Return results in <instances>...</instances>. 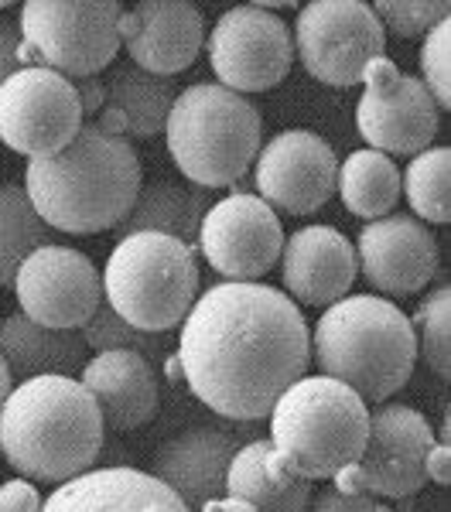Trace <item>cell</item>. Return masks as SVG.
Listing matches in <instances>:
<instances>
[{"mask_svg": "<svg viewBox=\"0 0 451 512\" xmlns=\"http://www.w3.org/2000/svg\"><path fill=\"white\" fill-rule=\"evenodd\" d=\"M311 366L301 308L270 284H212L178 335V369L205 407L226 420L270 417L277 396Z\"/></svg>", "mask_w": 451, "mask_h": 512, "instance_id": "cell-1", "label": "cell"}, {"mask_svg": "<svg viewBox=\"0 0 451 512\" xmlns=\"http://www.w3.org/2000/svg\"><path fill=\"white\" fill-rule=\"evenodd\" d=\"M144 185L141 158L127 137L82 123L65 151L24 171V192L45 226L72 236L117 229Z\"/></svg>", "mask_w": 451, "mask_h": 512, "instance_id": "cell-2", "label": "cell"}, {"mask_svg": "<svg viewBox=\"0 0 451 512\" xmlns=\"http://www.w3.org/2000/svg\"><path fill=\"white\" fill-rule=\"evenodd\" d=\"M103 431L100 410L79 379H21L0 410V454L28 482L62 485L93 472Z\"/></svg>", "mask_w": 451, "mask_h": 512, "instance_id": "cell-3", "label": "cell"}, {"mask_svg": "<svg viewBox=\"0 0 451 512\" xmlns=\"http://www.w3.org/2000/svg\"><path fill=\"white\" fill-rule=\"evenodd\" d=\"M311 362L318 376L346 383L363 403H387L414 376V328L387 297L346 294L318 318Z\"/></svg>", "mask_w": 451, "mask_h": 512, "instance_id": "cell-4", "label": "cell"}, {"mask_svg": "<svg viewBox=\"0 0 451 512\" xmlns=\"http://www.w3.org/2000/svg\"><path fill=\"white\" fill-rule=\"evenodd\" d=\"M164 137L188 185L212 192L236 185L253 168L264 144V120L246 96L219 82H195L178 93Z\"/></svg>", "mask_w": 451, "mask_h": 512, "instance_id": "cell-5", "label": "cell"}, {"mask_svg": "<svg viewBox=\"0 0 451 512\" xmlns=\"http://www.w3.org/2000/svg\"><path fill=\"white\" fill-rule=\"evenodd\" d=\"M369 407L346 383L301 376L270 410V448L294 475L318 482L335 478L359 458Z\"/></svg>", "mask_w": 451, "mask_h": 512, "instance_id": "cell-6", "label": "cell"}, {"mask_svg": "<svg viewBox=\"0 0 451 512\" xmlns=\"http://www.w3.org/2000/svg\"><path fill=\"white\" fill-rule=\"evenodd\" d=\"M103 294L137 332H175L199 297L195 246L161 233L120 236L103 270Z\"/></svg>", "mask_w": 451, "mask_h": 512, "instance_id": "cell-7", "label": "cell"}, {"mask_svg": "<svg viewBox=\"0 0 451 512\" xmlns=\"http://www.w3.org/2000/svg\"><path fill=\"white\" fill-rule=\"evenodd\" d=\"M117 0H28L21 7L24 65L59 72L65 79H89L120 52Z\"/></svg>", "mask_w": 451, "mask_h": 512, "instance_id": "cell-8", "label": "cell"}, {"mask_svg": "<svg viewBox=\"0 0 451 512\" xmlns=\"http://www.w3.org/2000/svg\"><path fill=\"white\" fill-rule=\"evenodd\" d=\"M434 448L428 417L404 403L369 410V427L359 458L335 475V485L373 499H414L428 482L424 461Z\"/></svg>", "mask_w": 451, "mask_h": 512, "instance_id": "cell-9", "label": "cell"}, {"mask_svg": "<svg viewBox=\"0 0 451 512\" xmlns=\"http://www.w3.org/2000/svg\"><path fill=\"white\" fill-rule=\"evenodd\" d=\"M294 52L311 79L332 89L363 82L366 65L387 48V31L363 0H315L298 11Z\"/></svg>", "mask_w": 451, "mask_h": 512, "instance_id": "cell-10", "label": "cell"}, {"mask_svg": "<svg viewBox=\"0 0 451 512\" xmlns=\"http://www.w3.org/2000/svg\"><path fill=\"white\" fill-rule=\"evenodd\" d=\"M205 55L219 86L233 93H267L281 86L294 62L291 28L260 4H240L212 24Z\"/></svg>", "mask_w": 451, "mask_h": 512, "instance_id": "cell-11", "label": "cell"}, {"mask_svg": "<svg viewBox=\"0 0 451 512\" xmlns=\"http://www.w3.org/2000/svg\"><path fill=\"white\" fill-rule=\"evenodd\" d=\"M82 123L76 86L59 72L24 65L0 86V140L14 154L52 158L76 140Z\"/></svg>", "mask_w": 451, "mask_h": 512, "instance_id": "cell-12", "label": "cell"}, {"mask_svg": "<svg viewBox=\"0 0 451 512\" xmlns=\"http://www.w3.org/2000/svg\"><path fill=\"white\" fill-rule=\"evenodd\" d=\"M356 127L369 151H380L387 158H414L434 147L438 106L421 79L400 72L397 62L380 55L363 72Z\"/></svg>", "mask_w": 451, "mask_h": 512, "instance_id": "cell-13", "label": "cell"}, {"mask_svg": "<svg viewBox=\"0 0 451 512\" xmlns=\"http://www.w3.org/2000/svg\"><path fill=\"white\" fill-rule=\"evenodd\" d=\"M195 246L219 277L253 284L267 277V270H274V263L281 260V216L264 198L233 192L209 205Z\"/></svg>", "mask_w": 451, "mask_h": 512, "instance_id": "cell-14", "label": "cell"}, {"mask_svg": "<svg viewBox=\"0 0 451 512\" xmlns=\"http://www.w3.org/2000/svg\"><path fill=\"white\" fill-rule=\"evenodd\" d=\"M11 287L18 294L21 315L62 332H82V325L103 304L100 270L72 246H38L18 267Z\"/></svg>", "mask_w": 451, "mask_h": 512, "instance_id": "cell-15", "label": "cell"}, {"mask_svg": "<svg viewBox=\"0 0 451 512\" xmlns=\"http://www.w3.org/2000/svg\"><path fill=\"white\" fill-rule=\"evenodd\" d=\"M339 158L332 144L315 130H281L260 144L253 161V188L274 212L284 216H311L332 202Z\"/></svg>", "mask_w": 451, "mask_h": 512, "instance_id": "cell-16", "label": "cell"}, {"mask_svg": "<svg viewBox=\"0 0 451 512\" xmlns=\"http://www.w3.org/2000/svg\"><path fill=\"white\" fill-rule=\"evenodd\" d=\"M356 267L369 287L390 297L417 294L438 274V239L414 216H383L356 239Z\"/></svg>", "mask_w": 451, "mask_h": 512, "instance_id": "cell-17", "label": "cell"}, {"mask_svg": "<svg viewBox=\"0 0 451 512\" xmlns=\"http://www.w3.org/2000/svg\"><path fill=\"white\" fill-rule=\"evenodd\" d=\"M120 48L151 76H178L192 69L205 48L202 11L188 0H141L120 18Z\"/></svg>", "mask_w": 451, "mask_h": 512, "instance_id": "cell-18", "label": "cell"}, {"mask_svg": "<svg viewBox=\"0 0 451 512\" xmlns=\"http://www.w3.org/2000/svg\"><path fill=\"white\" fill-rule=\"evenodd\" d=\"M236 451H240V437L229 427L192 424L161 444L151 475L188 509L199 512L205 502L226 495V472Z\"/></svg>", "mask_w": 451, "mask_h": 512, "instance_id": "cell-19", "label": "cell"}, {"mask_svg": "<svg viewBox=\"0 0 451 512\" xmlns=\"http://www.w3.org/2000/svg\"><path fill=\"white\" fill-rule=\"evenodd\" d=\"M356 277V250L335 226H305L284 239L281 280L294 304L328 308L352 291Z\"/></svg>", "mask_w": 451, "mask_h": 512, "instance_id": "cell-20", "label": "cell"}, {"mask_svg": "<svg viewBox=\"0 0 451 512\" xmlns=\"http://www.w3.org/2000/svg\"><path fill=\"white\" fill-rule=\"evenodd\" d=\"M79 383L93 396L103 427L113 434H127L154 420L161 407V386L154 366L141 352L110 349L96 352L82 366Z\"/></svg>", "mask_w": 451, "mask_h": 512, "instance_id": "cell-21", "label": "cell"}, {"mask_svg": "<svg viewBox=\"0 0 451 512\" xmlns=\"http://www.w3.org/2000/svg\"><path fill=\"white\" fill-rule=\"evenodd\" d=\"M41 512H192L151 472L137 468H93L62 482L41 502Z\"/></svg>", "mask_w": 451, "mask_h": 512, "instance_id": "cell-22", "label": "cell"}, {"mask_svg": "<svg viewBox=\"0 0 451 512\" xmlns=\"http://www.w3.org/2000/svg\"><path fill=\"white\" fill-rule=\"evenodd\" d=\"M229 499L250 502L257 512H308L315 489L308 478L294 475L270 448V441L240 444L226 472Z\"/></svg>", "mask_w": 451, "mask_h": 512, "instance_id": "cell-23", "label": "cell"}, {"mask_svg": "<svg viewBox=\"0 0 451 512\" xmlns=\"http://www.w3.org/2000/svg\"><path fill=\"white\" fill-rule=\"evenodd\" d=\"M0 355H4L11 376H72L89 362V345L82 332L45 328L28 315L14 311L0 321Z\"/></svg>", "mask_w": 451, "mask_h": 512, "instance_id": "cell-24", "label": "cell"}, {"mask_svg": "<svg viewBox=\"0 0 451 512\" xmlns=\"http://www.w3.org/2000/svg\"><path fill=\"white\" fill-rule=\"evenodd\" d=\"M178 99V89L171 79L141 72L137 65H123L106 82V103L100 113V127L113 130L120 137L151 140L164 134L168 113Z\"/></svg>", "mask_w": 451, "mask_h": 512, "instance_id": "cell-25", "label": "cell"}, {"mask_svg": "<svg viewBox=\"0 0 451 512\" xmlns=\"http://www.w3.org/2000/svg\"><path fill=\"white\" fill-rule=\"evenodd\" d=\"M212 205V192L188 181H171V178H154L141 185L130 212L117 226L120 236L130 233H161L171 239L195 246L199 239V226Z\"/></svg>", "mask_w": 451, "mask_h": 512, "instance_id": "cell-26", "label": "cell"}, {"mask_svg": "<svg viewBox=\"0 0 451 512\" xmlns=\"http://www.w3.org/2000/svg\"><path fill=\"white\" fill-rule=\"evenodd\" d=\"M335 195L352 216L373 222L397 209L400 202V168L397 161L380 151H352L346 161H339V178H335Z\"/></svg>", "mask_w": 451, "mask_h": 512, "instance_id": "cell-27", "label": "cell"}, {"mask_svg": "<svg viewBox=\"0 0 451 512\" xmlns=\"http://www.w3.org/2000/svg\"><path fill=\"white\" fill-rule=\"evenodd\" d=\"M45 222L38 219L28 192L11 181L0 185V287H11L14 274L38 246H45Z\"/></svg>", "mask_w": 451, "mask_h": 512, "instance_id": "cell-28", "label": "cell"}, {"mask_svg": "<svg viewBox=\"0 0 451 512\" xmlns=\"http://www.w3.org/2000/svg\"><path fill=\"white\" fill-rule=\"evenodd\" d=\"M451 151L448 147H428L414 154L407 171L400 175V192L407 195L414 219L424 226H448L451 222V192H448Z\"/></svg>", "mask_w": 451, "mask_h": 512, "instance_id": "cell-29", "label": "cell"}, {"mask_svg": "<svg viewBox=\"0 0 451 512\" xmlns=\"http://www.w3.org/2000/svg\"><path fill=\"white\" fill-rule=\"evenodd\" d=\"M410 328H414V345H417V359L431 369L438 379H448L451 373V291L448 287H438L417 304L414 318H410Z\"/></svg>", "mask_w": 451, "mask_h": 512, "instance_id": "cell-30", "label": "cell"}, {"mask_svg": "<svg viewBox=\"0 0 451 512\" xmlns=\"http://www.w3.org/2000/svg\"><path fill=\"white\" fill-rule=\"evenodd\" d=\"M82 342L89 345V352H110V349H127V352H141L147 355H161V335H144L137 328H130L110 304H100L96 315L82 325Z\"/></svg>", "mask_w": 451, "mask_h": 512, "instance_id": "cell-31", "label": "cell"}, {"mask_svg": "<svg viewBox=\"0 0 451 512\" xmlns=\"http://www.w3.org/2000/svg\"><path fill=\"white\" fill-rule=\"evenodd\" d=\"M373 14L380 18L383 31H393L397 38L428 35L438 21L448 18V0H376Z\"/></svg>", "mask_w": 451, "mask_h": 512, "instance_id": "cell-32", "label": "cell"}, {"mask_svg": "<svg viewBox=\"0 0 451 512\" xmlns=\"http://www.w3.org/2000/svg\"><path fill=\"white\" fill-rule=\"evenodd\" d=\"M448 52H451V21L445 18L424 35V45H421V82L431 93L438 110H448L451 106Z\"/></svg>", "mask_w": 451, "mask_h": 512, "instance_id": "cell-33", "label": "cell"}, {"mask_svg": "<svg viewBox=\"0 0 451 512\" xmlns=\"http://www.w3.org/2000/svg\"><path fill=\"white\" fill-rule=\"evenodd\" d=\"M308 512H393V509L387 506V502L373 499V495L328 485V489H318L315 495H311Z\"/></svg>", "mask_w": 451, "mask_h": 512, "instance_id": "cell-34", "label": "cell"}, {"mask_svg": "<svg viewBox=\"0 0 451 512\" xmlns=\"http://www.w3.org/2000/svg\"><path fill=\"white\" fill-rule=\"evenodd\" d=\"M41 492L28 478H7L0 485V512H41Z\"/></svg>", "mask_w": 451, "mask_h": 512, "instance_id": "cell-35", "label": "cell"}, {"mask_svg": "<svg viewBox=\"0 0 451 512\" xmlns=\"http://www.w3.org/2000/svg\"><path fill=\"white\" fill-rule=\"evenodd\" d=\"M24 69V48H21V28L18 21L0 18V86Z\"/></svg>", "mask_w": 451, "mask_h": 512, "instance_id": "cell-36", "label": "cell"}, {"mask_svg": "<svg viewBox=\"0 0 451 512\" xmlns=\"http://www.w3.org/2000/svg\"><path fill=\"white\" fill-rule=\"evenodd\" d=\"M76 86V96H79V106H82V117H96L103 113V103H106V86L103 79L89 76V79H72Z\"/></svg>", "mask_w": 451, "mask_h": 512, "instance_id": "cell-37", "label": "cell"}, {"mask_svg": "<svg viewBox=\"0 0 451 512\" xmlns=\"http://www.w3.org/2000/svg\"><path fill=\"white\" fill-rule=\"evenodd\" d=\"M448 461H451L448 444H438V441H434V448L428 451V461H424V472H428L431 482H438V485H448V482H451Z\"/></svg>", "mask_w": 451, "mask_h": 512, "instance_id": "cell-38", "label": "cell"}, {"mask_svg": "<svg viewBox=\"0 0 451 512\" xmlns=\"http://www.w3.org/2000/svg\"><path fill=\"white\" fill-rule=\"evenodd\" d=\"M199 512H257V509H253L250 502H243V499H229V495H219V499L205 502Z\"/></svg>", "mask_w": 451, "mask_h": 512, "instance_id": "cell-39", "label": "cell"}, {"mask_svg": "<svg viewBox=\"0 0 451 512\" xmlns=\"http://www.w3.org/2000/svg\"><path fill=\"white\" fill-rule=\"evenodd\" d=\"M11 390H14V376H11V369H7L4 355H0V410H4V403H7V396H11Z\"/></svg>", "mask_w": 451, "mask_h": 512, "instance_id": "cell-40", "label": "cell"}, {"mask_svg": "<svg viewBox=\"0 0 451 512\" xmlns=\"http://www.w3.org/2000/svg\"><path fill=\"white\" fill-rule=\"evenodd\" d=\"M7 7H11V4H7V0H0V11H7Z\"/></svg>", "mask_w": 451, "mask_h": 512, "instance_id": "cell-41", "label": "cell"}]
</instances>
